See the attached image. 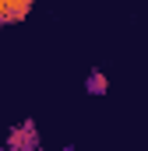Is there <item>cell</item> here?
<instances>
[{
  "label": "cell",
  "instance_id": "1",
  "mask_svg": "<svg viewBox=\"0 0 148 151\" xmlns=\"http://www.w3.org/2000/svg\"><path fill=\"white\" fill-rule=\"evenodd\" d=\"M7 151H39V127L36 119L14 123L7 130Z\"/></svg>",
  "mask_w": 148,
  "mask_h": 151
},
{
  "label": "cell",
  "instance_id": "6",
  "mask_svg": "<svg viewBox=\"0 0 148 151\" xmlns=\"http://www.w3.org/2000/svg\"><path fill=\"white\" fill-rule=\"evenodd\" d=\"M39 151H42V148H39Z\"/></svg>",
  "mask_w": 148,
  "mask_h": 151
},
{
  "label": "cell",
  "instance_id": "3",
  "mask_svg": "<svg viewBox=\"0 0 148 151\" xmlns=\"http://www.w3.org/2000/svg\"><path fill=\"white\" fill-rule=\"evenodd\" d=\"M85 91H88V95H106V91H110V77L102 74V70H88V77H85Z\"/></svg>",
  "mask_w": 148,
  "mask_h": 151
},
{
  "label": "cell",
  "instance_id": "2",
  "mask_svg": "<svg viewBox=\"0 0 148 151\" xmlns=\"http://www.w3.org/2000/svg\"><path fill=\"white\" fill-rule=\"evenodd\" d=\"M36 0H0V18L4 25H14V21H25L28 11H32Z\"/></svg>",
  "mask_w": 148,
  "mask_h": 151
},
{
  "label": "cell",
  "instance_id": "4",
  "mask_svg": "<svg viewBox=\"0 0 148 151\" xmlns=\"http://www.w3.org/2000/svg\"><path fill=\"white\" fill-rule=\"evenodd\" d=\"M64 151H78V148H64Z\"/></svg>",
  "mask_w": 148,
  "mask_h": 151
},
{
  "label": "cell",
  "instance_id": "5",
  "mask_svg": "<svg viewBox=\"0 0 148 151\" xmlns=\"http://www.w3.org/2000/svg\"><path fill=\"white\" fill-rule=\"evenodd\" d=\"M4 151H7V148H4Z\"/></svg>",
  "mask_w": 148,
  "mask_h": 151
}]
</instances>
